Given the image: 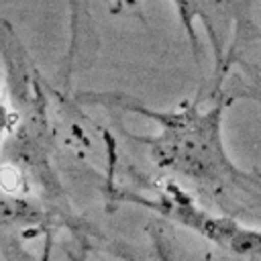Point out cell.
<instances>
[{"instance_id": "obj_1", "label": "cell", "mask_w": 261, "mask_h": 261, "mask_svg": "<svg viewBox=\"0 0 261 261\" xmlns=\"http://www.w3.org/2000/svg\"><path fill=\"white\" fill-rule=\"evenodd\" d=\"M122 106L141 112L159 124L155 137H133L149 147L155 165L214 190L237 188L251 179L230 161L224 149L220 104L208 108L190 104L161 112L135 104L128 98Z\"/></svg>"}, {"instance_id": "obj_2", "label": "cell", "mask_w": 261, "mask_h": 261, "mask_svg": "<svg viewBox=\"0 0 261 261\" xmlns=\"http://www.w3.org/2000/svg\"><path fill=\"white\" fill-rule=\"evenodd\" d=\"M112 198L155 210L157 214L188 226L190 230L206 237L208 241L216 243L218 247L230 253H237L251 261H261V232L245 228L230 218L208 214L206 210L198 208L192 202V198L175 184H167L161 192L155 194V198H145L141 194L126 192V190L112 192Z\"/></svg>"}, {"instance_id": "obj_3", "label": "cell", "mask_w": 261, "mask_h": 261, "mask_svg": "<svg viewBox=\"0 0 261 261\" xmlns=\"http://www.w3.org/2000/svg\"><path fill=\"white\" fill-rule=\"evenodd\" d=\"M135 0H116V10L122 6V4H133ZM175 4V10H177V16H179V22L190 39V45L194 49V53L198 55V49H200V43H198V37H196V27L194 22L200 20L204 24V29L208 31L210 35V41L214 43V51H216V59H220V51H222V45H220V33L216 29V20H218V12L222 8V0H171Z\"/></svg>"}, {"instance_id": "obj_4", "label": "cell", "mask_w": 261, "mask_h": 261, "mask_svg": "<svg viewBox=\"0 0 261 261\" xmlns=\"http://www.w3.org/2000/svg\"><path fill=\"white\" fill-rule=\"evenodd\" d=\"M53 259V232L45 230V239H43V251L39 261H51Z\"/></svg>"}]
</instances>
